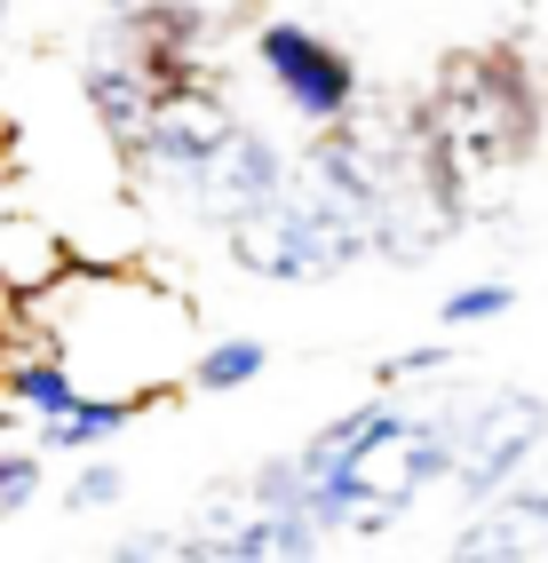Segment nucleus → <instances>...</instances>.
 <instances>
[{"mask_svg":"<svg viewBox=\"0 0 548 563\" xmlns=\"http://www.w3.org/2000/svg\"><path fill=\"white\" fill-rule=\"evenodd\" d=\"M303 516L318 532L382 540L390 523H406L429 484H446V421L406 412L397 397H365L335 412L318 437H303Z\"/></svg>","mask_w":548,"mask_h":563,"instance_id":"nucleus-1","label":"nucleus"},{"mask_svg":"<svg viewBox=\"0 0 548 563\" xmlns=\"http://www.w3.org/2000/svg\"><path fill=\"white\" fill-rule=\"evenodd\" d=\"M414 111H421L429 143L478 183V191L493 175H517L540 152V135H548L540 71L525 64L517 41H485V48L437 56V80H429V96H414Z\"/></svg>","mask_w":548,"mask_h":563,"instance_id":"nucleus-2","label":"nucleus"},{"mask_svg":"<svg viewBox=\"0 0 548 563\" xmlns=\"http://www.w3.org/2000/svg\"><path fill=\"white\" fill-rule=\"evenodd\" d=\"M223 246L246 278H271V286H318V278H342L350 262L374 254V222H365L358 199L326 191L318 175L286 167V183L271 199H254L223 222Z\"/></svg>","mask_w":548,"mask_h":563,"instance_id":"nucleus-3","label":"nucleus"},{"mask_svg":"<svg viewBox=\"0 0 548 563\" xmlns=\"http://www.w3.org/2000/svg\"><path fill=\"white\" fill-rule=\"evenodd\" d=\"M540 444H548V397H533V389H485L446 412V476L469 500L501 493Z\"/></svg>","mask_w":548,"mask_h":563,"instance_id":"nucleus-4","label":"nucleus"},{"mask_svg":"<svg viewBox=\"0 0 548 563\" xmlns=\"http://www.w3.org/2000/svg\"><path fill=\"white\" fill-rule=\"evenodd\" d=\"M254 64L271 71V88L286 96V111H295L303 128L342 120V111L365 96V80H358V56H350V48H335L326 32L295 24V16H271L263 32H254Z\"/></svg>","mask_w":548,"mask_h":563,"instance_id":"nucleus-5","label":"nucleus"},{"mask_svg":"<svg viewBox=\"0 0 548 563\" xmlns=\"http://www.w3.org/2000/svg\"><path fill=\"white\" fill-rule=\"evenodd\" d=\"M239 135V111L215 80H183L152 103V128H143V159L128 175H160V183H183L191 167H207L223 143Z\"/></svg>","mask_w":548,"mask_h":563,"instance_id":"nucleus-6","label":"nucleus"},{"mask_svg":"<svg viewBox=\"0 0 548 563\" xmlns=\"http://www.w3.org/2000/svg\"><path fill=\"white\" fill-rule=\"evenodd\" d=\"M80 96H88V120L103 128V143L120 152V167H135V159H143V128H152L160 88L143 80V71H135L112 41H96L88 64H80Z\"/></svg>","mask_w":548,"mask_h":563,"instance_id":"nucleus-7","label":"nucleus"},{"mask_svg":"<svg viewBox=\"0 0 548 563\" xmlns=\"http://www.w3.org/2000/svg\"><path fill=\"white\" fill-rule=\"evenodd\" d=\"M278 183H286V152H271V135H254V128L239 120V135L223 143V152L183 175V191H191V207H199L207 222H231L239 207L271 199Z\"/></svg>","mask_w":548,"mask_h":563,"instance_id":"nucleus-8","label":"nucleus"},{"mask_svg":"<svg viewBox=\"0 0 548 563\" xmlns=\"http://www.w3.org/2000/svg\"><path fill=\"white\" fill-rule=\"evenodd\" d=\"M453 555H469V563H525V555H548V493H525L517 476L501 484V493H485L478 500V516L461 523V540H453Z\"/></svg>","mask_w":548,"mask_h":563,"instance_id":"nucleus-9","label":"nucleus"},{"mask_svg":"<svg viewBox=\"0 0 548 563\" xmlns=\"http://www.w3.org/2000/svg\"><path fill=\"white\" fill-rule=\"evenodd\" d=\"M72 278V246L56 222L41 214H0V294H17V302H41Z\"/></svg>","mask_w":548,"mask_h":563,"instance_id":"nucleus-10","label":"nucleus"},{"mask_svg":"<svg viewBox=\"0 0 548 563\" xmlns=\"http://www.w3.org/2000/svg\"><path fill=\"white\" fill-rule=\"evenodd\" d=\"M152 405L143 389H120V397H72L56 421H41V453H96V444H112L120 429H135V412Z\"/></svg>","mask_w":548,"mask_h":563,"instance_id":"nucleus-11","label":"nucleus"},{"mask_svg":"<svg viewBox=\"0 0 548 563\" xmlns=\"http://www.w3.org/2000/svg\"><path fill=\"white\" fill-rule=\"evenodd\" d=\"M271 373V342H254V333H231V342H207L199 357H191V382L199 397H231V389H246V382H263Z\"/></svg>","mask_w":548,"mask_h":563,"instance_id":"nucleus-12","label":"nucleus"},{"mask_svg":"<svg viewBox=\"0 0 548 563\" xmlns=\"http://www.w3.org/2000/svg\"><path fill=\"white\" fill-rule=\"evenodd\" d=\"M517 310V278H478V286H453L446 302H437V325L446 333H469V325H493Z\"/></svg>","mask_w":548,"mask_h":563,"instance_id":"nucleus-13","label":"nucleus"},{"mask_svg":"<svg viewBox=\"0 0 548 563\" xmlns=\"http://www.w3.org/2000/svg\"><path fill=\"white\" fill-rule=\"evenodd\" d=\"M41 476H48L41 453H0V516H24L41 500Z\"/></svg>","mask_w":548,"mask_h":563,"instance_id":"nucleus-14","label":"nucleus"},{"mask_svg":"<svg viewBox=\"0 0 548 563\" xmlns=\"http://www.w3.org/2000/svg\"><path fill=\"white\" fill-rule=\"evenodd\" d=\"M120 493H128V476L112 461H96V468H80V476L64 484V508H112Z\"/></svg>","mask_w":548,"mask_h":563,"instance_id":"nucleus-15","label":"nucleus"},{"mask_svg":"<svg viewBox=\"0 0 548 563\" xmlns=\"http://www.w3.org/2000/svg\"><path fill=\"white\" fill-rule=\"evenodd\" d=\"M453 365V342H421V350H397L374 365V382H414V373H446Z\"/></svg>","mask_w":548,"mask_h":563,"instance_id":"nucleus-16","label":"nucleus"},{"mask_svg":"<svg viewBox=\"0 0 548 563\" xmlns=\"http://www.w3.org/2000/svg\"><path fill=\"white\" fill-rule=\"evenodd\" d=\"M540 103H548V48H540Z\"/></svg>","mask_w":548,"mask_h":563,"instance_id":"nucleus-17","label":"nucleus"},{"mask_svg":"<svg viewBox=\"0 0 548 563\" xmlns=\"http://www.w3.org/2000/svg\"><path fill=\"white\" fill-rule=\"evenodd\" d=\"M96 9H128V0H96Z\"/></svg>","mask_w":548,"mask_h":563,"instance_id":"nucleus-18","label":"nucleus"},{"mask_svg":"<svg viewBox=\"0 0 548 563\" xmlns=\"http://www.w3.org/2000/svg\"><path fill=\"white\" fill-rule=\"evenodd\" d=\"M0 32H9V0H0Z\"/></svg>","mask_w":548,"mask_h":563,"instance_id":"nucleus-19","label":"nucleus"}]
</instances>
